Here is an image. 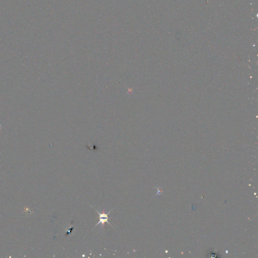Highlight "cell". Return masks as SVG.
<instances>
[{
	"label": "cell",
	"mask_w": 258,
	"mask_h": 258,
	"mask_svg": "<svg viewBox=\"0 0 258 258\" xmlns=\"http://www.w3.org/2000/svg\"><path fill=\"white\" fill-rule=\"evenodd\" d=\"M95 210L98 213V215H99V222H98V223H97L95 225V226H94V227L93 229H94V228H95L96 226H97V225H98V224H100V223H101V226H102V227H103V228H104V227H105V223H106V222H107L108 224H109L111 225L112 227H113V226H112V225H111V223H109V222L108 221V219H109V217H108V216L109 214L111 212L112 210H111V211H109V212H108L107 214H106V213H105V211H103L102 213H100V212H98V211H97L96 210H95Z\"/></svg>",
	"instance_id": "6da1fadb"
}]
</instances>
